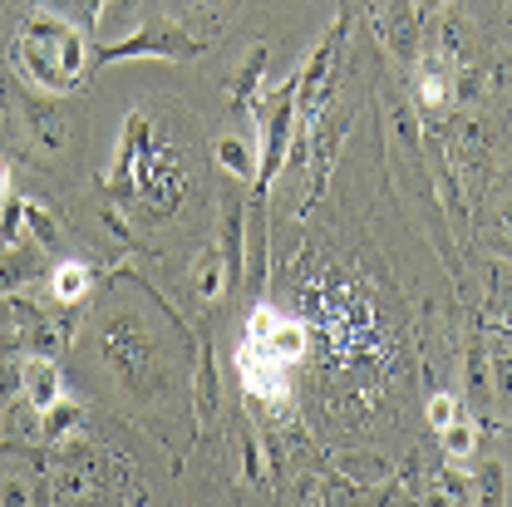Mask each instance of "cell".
Returning <instances> with one entry per match:
<instances>
[{
    "label": "cell",
    "instance_id": "19",
    "mask_svg": "<svg viewBox=\"0 0 512 507\" xmlns=\"http://www.w3.org/2000/svg\"><path fill=\"white\" fill-rule=\"evenodd\" d=\"M448 94H453V84H448V79L439 74V69H424V74H419V99H424L429 109H439V104H444Z\"/></svg>",
    "mask_w": 512,
    "mask_h": 507
},
{
    "label": "cell",
    "instance_id": "18",
    "mask_svg": "<svg viewBox=\"0 0 512 507\" xmlns=\"http://www.w3.org/2000/svg\"><path fill=\"white\" fill-rule=\"evenodd\" d=\"M439 434H444L448 458H458V463H463V458H473V448H478V429H473L468 419H453V424L439 429Z\"/></svg>",
    "mask_w": 512,
    "mask_h": 507
},
{
    "label": "cell",
    "instance_id": "13",
    "mask_svg": "<svg viewBox=\"0 0 512 507\" xmlns=\"http://www.w3.org/2000/svg\"><path fill=\"white\" fill-rule=\"evenodd\" d=\"M212 158L232 178H256V158H252V148H247V138H217L212 143Z\"/></svg>",
    "mask_w": 512,
    "mask_h": 507
},
{
    "label": "cell",
    "instance_id": "16",
    "mask_svg": "<svg viewBox=\"0 0 512 507\" xmlns=\"http://www.w3.org/2000/svg\"><path fill=\"white\" fill-rule=\"evenodd\" d=\"M227 291V266H222V252H207L197 261V296L202 301H217Z\"/></svg>",
    "mask_w": 512,
    "mask_h": 507
},
{
    "label": "cell",
    "instance_id": "9",
    "mask_svg": "<svg viewBox=\"0 0 512 507\" xmlns=\"http://www.w3.org/2000/svg\"><path fill=\"white\" fill-rule=\"evenodd\" d=\"M247 207H242V197L237 192H227L222 197V266H227V291L242 281V237H247V217H242Z\"/></svg>",
    "mask_w": 512,
    "mask_h": 507
},
{
    "label": "cell",
    "instance_id": "25",
    "mask_svg": "<svg viewBox=\"0 0 512 507\" xmlns=\"http://www.w3.org/2000/svg\"><path fill=\"white\" fill-rule=\"evenodd\" d=\"M448 0H414V10H419V15H434V10H444Z\"/></svg>",
    "mask_w": 512,
    "mask_h": 507
},
{
    "label": "cell",
    "instance_id": "2",
    "mask_svg": "<svg viewBox=\"0 0 512 507\" xmlns=\"http://www.w3.org/2000/svg\"><path fill=\"white\" fill-rule=\"evenodd\" d=\"M202 55V45L197 40H188L173 20H148L143 30H133V35H119L114 45H104L99 55H94V64H119V60H197Z\"/></svg>",
    "mask_w": 512,
    "mask_h": 507
},
{
    "label": "cell",
    "instance_id": "6",
    "mask_svg": "<svg viewBox=\"0 0 512 507\" xmlns=\"http://www.w3.org/2000/svg\"><path fill=\"white\" fill-rule=\"evenodd\" d=\"M237 370H242V384H247V399L252 404H286L291 399V380H286V365L261 355L256 345H242L237 350Z\"/></svg>",
    "mask_w": 512,
    "mask_h": 507
},
{
    "label": "cell",
    "instance_id": "3",
    "mask_svg": "<svg viewBox=\"0 0 512 507\" xmlns=\"http://www.w3.org/2000/svg\"><path fill=\"white\" fill-rule=\"evenodd\" d=\"M261 163H256V188L271 192L276 173L291 158V133H296V79H286V89L271 99V109L261 114Z\"/></svg>",
    "mask_w": 512,
    "mask_h": 507
},
{
    "label": "cell",
    "instance_id": "24",
    "mask_svg": "<svg viewBox=\"0 0 512 507\" xmlns=\"http://www.w3.org/2000/svg\"><path fill=\"white\" fill-rule=\"evenodd\" d=\"M5 197H10V158L0 153V202H5Z\"/></svg>",
    "mask_w": 512,
    "mask_h": 507
},
{
    "label": "cell",
    "instance_id": "4",
    "mask_svg": "<svg viewBox=\"0 0 512 507\" xmlns=\"http://www.w3.org/2000/svg\"><path fill=\"white\" fill-rule=\"evenodd\" d=\"M247 345H256L261 355H271V360H281V365H291L301 350H306V330H301V320L281 316L276 306H256L252 316H247Z\"/></svg>",
    "mask_w": 512,
    "mask_h": 507
},
{
    "label": "cell",
    "instance_id": "17",
    "mask_svg": "<svg viewBox=\"0 0 512 507\" xmlns=\"http://www.w3.org/2000/svg\"><path fill=\"white\" fill-rule=\"evenodd\" d=\"M79 424H84V409H79V404H69V399H60V404H50V409H45V434H50V439H69Z\"/></svg>",
    "mask_w": 512,
    "mask_h": 507
},
{
    "label": "cell",
    "instance_id": "5",
    "mask_svg": "<svg viewBox=\"0 0 512 507\" xmlns=\"http://www.w3.org/2000/svg\"><path fill=\"white\" fill-rule=\"evenodd\" d=\"M370 20H375V35L384 40V50L394 60H414L419 55V10L414 0H370Z\"/></svg>",
    "mask_w": 512,
    "mask_h": 507
},
{
    "label": "cell",
    "instance_id": "8",
    "mask_svg": "<svg viewBox=\"0 0 512 507\" xmlns=\"http://www.w3.org/2000/svg\"><path fill=\"white\" fill-rule=\"evenodd\" d=\"M20 394H25V404L30 409H50V404H60L64 399V380H60V365L55 360H45V355H30L25 365H20Z\"/></svg>",
    "mask_w": 512,
    "mask_h": 507
},
{
    "label": "cell",
    "instance_id": "21",
    "mask_svg": "<svg viewBox=\"0 0 512 507\" xmlns=\"http://www.w3.org/2000/svg\"><path fill=\"white\" fill-rule=\"evenodd\" d=\"M453 419H458V399H453V394H434V399H429V424H434V429H448Z\"/></svg>",
    "mask_w": 512,
    "mask_h": 507
},
{
    "label": "cell",
    "instance_id": "1",
    "mask_svg": "<svg viewBox=\"0 0 512 507\" xmlns=\"http://www.w3.org/2000/svg\"><path fill=\"white\" fill-rule=\"evenodd\" d=\"M89 45H84V30L55 15V10H35L15 40V69L50 99H64L79 89V79L89 74Z\"/></svg>",
    "mask_w": 512,
    "mask_h": 507
},
{
    "label": "cell",
    "instance_id": "20",
    "mask_svg": "<svg viewBox=\"0 0 512 507\" xmlns=\"http://www.w3.org/2000/svg\"><path fill=\"white\" fill-rule=\"evenodd\" d=\"M197 404H202V419L217 409V370H212V355L202 360V375H197Z\"/></svg>",
    "mask_w": 512,
    "mask_h": 507
},
{
    "label": "cell",
    "instance_id": "23",
    "mask_svg": "<svg viewBox=\"0 0 512 507\" xmlns=\"http://www.w3.org/2000/svg\"><path fill=\"white\" fill-rule=\"evenodd\" d=\"M247 473H252V478H261V448H256L252 439H247Z\"/></svg>",
    "mask_w": 512,
    "mask_h": 507
},
{
    "label": "cell",
    "instance_id": "22",
    "mask_svg": "<svg viewBox=\"0 0 512 507\" xmlns=\"http://www.w3.org/2000/svg\"><path fill=\"white\" fill-rule=\"evenodd\" d=\"M25 212H30V232H40V242H45V247H55V227H50V217H45L35 202H25Z\"/></svg>",
    "mask_w": 512,
    "mask_h": 507
},
{
    "label": "cell",
    "instance_id": "15",
    "mask_svg": "<svg viewBox=\"0 0 512 507\" xmlns=\"http://www.w3.org/2000/svg\"><path fill=\"white\" fill-rule=\"evenodd\" d=\"M25 232H30V212H25V202L5 197V202H0V247H25Z\"/></svg>",
    "mask_w": 512,
    "mask_h": 507
},
{
    "label": "cell",
    "instance_id": "7",
    "mask_svg": "<svg viewBox=\"0 0 512 507\" xmlns=\"http://www.w3.org/2000/svg\"><path fill=\"white\" fill-rule=\"evenodd\" d=\"M340 35H345V30H330L316 50H311L306 69L296 74V99H301L306 119H316L320 104H325V94H330V84H335V55H340Z\"/></svg>",
    "mask_w": 512,
    "mask_h": 507
},
{
    "label": "cell",
    "instance_id": "11",
    "mask_svg": "<svg viewBox=\"0 0 512 507\" xmlns=\"http://www.w3.org/2000/svg\"><path fill=\"white\" fill-rule=\"evenodd\" d=\"M266 60H271V50H266V45L247 50L242 69L232 74V99H237V104H256V94H261V79H266Z\"/></svg>",
    "mask_w": 512,
    "mask_h": 507
},
{
    "label": "cell",
    "instance_id": "14",
    "mask_svg": "<svg viewBox=\"0 0 512 507\" xmlns=\"http://www.w3.org/2000/svg\"><path fill=\"white\" fill-rule=\"evenodd\" d=\"M89 281H94V276H89L84 261H60L55 276H50V286H55L60 301H84V296H89Z\"/></svg>",
    "mask_w": 512,
    "mask_h": 507
},
{
    "label": "cell",
    "instance_id": "12",
    "mask_svg": "<svg viewBox=\"0 0 512 507\" xmlns=\"http://www.w3.org/2000/svg\"><path fill=\"white\" fill-rule=\"evenodd\" d=\"M25 124H30V138H35V143H40L45 153H60V143H64L60 104H30Z\"/></svg>",
    "mask_w": 512,
    "mask_h": 507
},
{
    "label": "cell",
    "instance_id": "10",
    "mask_svg": "<svg viewBox=\"0 0 512 507\" xmlns=\"http://www.w3.org/2000/svg\"><path fill=\"white\" fill-rule=\"evenodd\" d=\"M35 276H40V261L25 252V247H0V296H15Z\"/></svg>",
    "mask_w": 512,
    "mask_h": 507
}]
</instances>
